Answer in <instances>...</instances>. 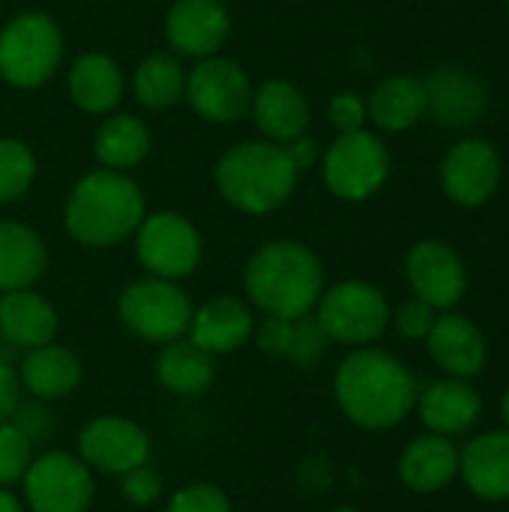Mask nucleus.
I'll list each match as a JSON object with an SVG mask.
<instances>
[{"label": "nucleus", "mask_w": 509, "mask_h": 512, "mask_svg": "<svg viewBox=\"0 0 509 512\" xmlns=\"http://www.w3.org/2000/svg\"><path fill=\"white\" fill-rule=\"evenodd\" d=\"M417 378L387 351L354 348L336 369L333 396L339 411L360 429L384 432L399 426L417 405Z\"/></svg>", "instance_id": "obj_1"}, {"label": "nucleus", "mask_w": 509, "mask_h": 512, "mask_svg": "<svg viewBox=\"0 0 509 512\" xmlns=\"http://www.w3.org/2000/svg\"><path fill=\"white\" fill-rule=\"evenodd\" d=\"M147 216L144 192L126 171L99 168L84 174L66 198V234L90 249H108L132 237Z\"/></svg>", "instance_id": "obj_2"}, {"label": "nucleus", "mask_w": 509, "mask_h": 512, "mask_svg": "<svg viewBox=\"0 0 509 512\" xmlns=\"http://www.w3.org/2000/svg\"><path fill=\"white\" fill-rule=\"evenodd\" d=\"M243 285L252 306L264 315L300 318L315 312L324 294V270L309 246L273 240L249 258Z\"/></svg>", "instance_id": "obj_3"}, {"label": "nucleus", "mask_w": 509, "mask_h": 512, "mask_svg": "<svg viewBox=\"0 0 509 512\" xmlns=\"http://www.w3.org/2000/svg\"><path fill=\"white\" fill-rule=\"evenodd\" d=\"M297 177V165L276 141L237 144L216 162L219 195L249 216H267L285 207L297 189Z\"/></svg>", "instance_id": "obj_4"}, {"label": "nucleus", "mask_w": 509, "mask_h": 512, "mask_svg": "<svg viewBox=\"0 0 509 512\" xmlns=\"http://www.w3.org/2000/svg\"><path fill=\"white\" fill-rule=\"evenodd\" d=\"M63 60V33L51 15L21 12L0 30V78L33 90L45 84Z\"/></svg>", "instance_id": "obj_5"}, {"label": "nucleus", "mask_w": 509, "mask_h": 512, "mask_svg": "<svg viewBox=\"0 0 509 512\" xmlns=\"http://www.w3.org/2000/svg\"><path fill=\"white\" fill-rule=\"evenodd\" d=\"M192 312L195 309L186 291L177 282L156 279V276L129 282L117 300V315L123 327L141 342H153V345H168L174 339H183L189 333Z\"/></svg>", "instance_id": "obj_6"}, {"label": "nucleus", "mask_w": 509, "mask_h": 512, "mask_svg": "<svg viewBox=\"0 0 509 512\" xmlns=\"http://www.w3.org/2000/svg\"><path fill=\"white\" fill-rule=\"evenodd\" d=\"M315 318L330 342L366 348L384 336L390 324V303L375 285L348 279L321 294Z\"/></svg>", "instance_id": "obj_7"}, {"label": "nucleus", "mask_w": 509, "mask_h": 512, "mask_svg": "<svg viewBox=\"0 0 509 512\" xmlns=\"http://www.w3.org/2000/svg\"><path fill=\"white\" fill-rule=\"evenodd\" d=\"M201 234L198 228L171 210H159L141 219L135 231V255L147 276L156 279H186L201 264Z\"/></svg>", "instance_id": "obj_8"}, {"label": "nucleus", "mask_w": 509, "mask_h": 512, "mask_svg": "<svg viewBox=\"0 0 509 512\" xmlns=\"http://www.w3.org/2000/svg\"><path fill=\"white\" fill-rule=\"evenodd\" d=\"M390 174L384 141L366 129L339 135L324 153V183L342 201H366Z\"/></svg>", "instance_id": "obj_9"}, {"label": "nucleus", "mask_w": 509, "mask_h": 512, "mask_svg": "<svg viewBox=\"0 0 509 512\" xmlns=\"http://www.w3.org/2000/svg\"><path fill=\"white\" fill-rule=\"evenodd\" d=\"M21 486L27 512H87L93 507V471L72 453L33 456Z\"/></svg>", "instance_id": "obj_10"}, {"label": "nucleus", "mask_w": 509, "mask_h": 512, "mask_svg": "<svg viewBox=\"0 0 509 512\" xmlns=\"http://www.w3.org/2000/svg\"><path fill=\"white\" fill-rule=\"evenodd\" d=\"M252 84L240 63L228 57H204L186 72V99L195 114L210 123H237L252 105Z\"/></svg>", "instance_id": "obj_11"}, {"label": "nucleus", "mask_w": 509, "mask_h": 512, "mask_svg": "<svg viewBox=\"0 0 509 512\" xmlns=\"http://www.w3.org/2000/svg\"><path fill=\"white\" fill-rule=\"evenodd\" d=\"M78 459L90 471L123 477L150 459V435L129 417H93L78 435Z\"/></svg>", "instance_id": "obj_12"}, {"label": "nucleus", "mask_w": 509, "mask_h": 512, "mask_svg": "<svg viewBox=\"0 0 509 512\" xmlns=\"http://www.w3.org/2000/svg\"><path fill=\"white\" fill-rule=\"evenodd\" d=\"M408 285L414 297L435 312H450L468 291V273L462 258L441 240H420L405 258Z\"/></svg>", "instance_id": "obj_13"}, {"label": "nucleus", "mask_w": 509, "mask_h": 512, "mask_svg": "<svg viewBox=\"0 0 509 512\" xmlns=\"http://www.w3.org/2000/svg\"><path fill=\"white\" fill-rule=\"evenodd\" d=\"M501 183V156L483 138L459 141L441 165V189L459 207L486 204Z\"/></svg>", "instance_id": "obj_14"}, {"label": "nucleus", "mask_w": 509, "mask_h": 512, "mask_svg": "<svg viewBox=\"0 0 509 512\" xmlns=\"http://www.w3.org/2000/svg\"><path fill=\"white\" fill-rule=\"evenodd\" d=\"M231 18L219 0H177L165 15L168 45L183 57H213L228 39Z\"/></svg>", "instance_id": "obj_15"}, {"label": "nucleus", "mask_w": 509, "mask_h": 512, "mask_svg": "<svg viewBox=\"0 0 509 512\" xmlns=\"http://www.w3.org/2000/svg\"><path fill=\"white\" fill-rule=\"evenodd\" d=\"M426 345L435 366L447 372V378H462V381L480 375L489 357L483 330L459 312L438 315L426 336Z\"/></svg>", "instance_id": "obj_16"}, {"label": "nucleus", "mask_w": 509, "mask_h": 512, "mask_svg": "<svg viewBox=\"0 0 509 512\" xmlns=\"http://www.w3.org/2000/svg\"><path fill=\"white\" fill-rule=\"evenodd\" d=\"M426 84V111H432V117L441 126H471L483 117L489 93L486 84L462 66H441L429 75Z\"/></svg>", "instance_id": "obj_17"}, {"label": "nucleus", "mask_w": 509, "mask_h": 512, "mask_svg": "<svg viewBox=\"0 0 509 512\" xmlns=\"http://www.w3.org/2000/svg\"><path fill=\"white\" fill-rule=\"evenodd\" d=\"M252 333H255V318L240 297H213L192 312L186 336L201 351L213 357H225L240 351L252 339Z\"/></svg>", "instance_id": "obj_18"}, {"label": "nucleus", "mask_w": 509, "mask_h": 512, "mask_svg": "<svg viewBox=\"0 0 509 512\" xmlns=\"http://www.w3.org/2000/svg\"><path fill=\"white\" fill-rule=\"evenodd\" d=\"M420 420L429 432L453 438V435H465L480 423L483 414V399L480 393L462 381V378H444L429 384L423 393H417V405Z\"/></svg>", "instance_id": "obj_19"}, {"label": "nucleus", "mask_w": 509, "mask_h": 512, "mask_svg": "<svg viewBox=\"0 0 509 512\" xmlns=\"http://www.w3.org/2000/svg\"><path fill=\"white\" fill-rule=\"evenodd\" d=\"M459 474L480 501H509V429L471 438V444L459 453Z\"/></svg>", "instance_id": "obj_20"}, {"label": "nucleus", "mask_w": 509, "mask_h": 512, "mask_svg": "<svg viewBox=\"0 0 509 512\" xmlns=\"http://www.w3.org/2000/svg\"><path fill=\"white\" fill-rule=\"evenodd\" d=\"M57 327V309L33 288L6 291L0 297V339L6 345L21 351L48 345L54 342Z\"/></svg>", "instance_id": "obj_21"}, {"label": "nucleus", "mask_w": 509, "mask_h": 512, "mask_svg": "<svg viewBox=\"0 0 509 512\" xmlns=\"http://www.w3.org/2000/svg\"><path fill=\"white\" fill-rule=\"evenodd\" d=\"M459 477V450L444 435H420L399 456V480L417 495H435Z\"/></svg>", "instance_id": "obj_22"}, {"label": "nucleus", "mask_w": 509, "mask_h": 512, "mask_svg": "<svg viewBox=\"0 0 509 512\" xmlns=\"http://www.w3.org/2000/svg\"><path fill=\"white\" fill-rule=\"evenodd\" d=\"M252 339L258 348L270 357L288 360L294 366H312L327 354V333L321 330L318 318L300 315V318H276L264 315L261 324H255Z\"/></svg>", "instance_id": "obj_23"}, {"label": "nucleus", "mask_w": 509, "mask_h": 512, "mask_svg": "<svg viewBox=\"0 0 509 512\" xmlns=\"http://www.w3.org/2000/svg\"><path fill=\"white\" fill-rule=\"evenodd\" d=\"M81 378H84L81 360L57 342L30 348L18 366L21 390H27L30 396H36L42 402L66 399L69 393L78 390Z\"/></svg>", "instance_id": "obj_24"}, {"label": "nucleus", "mask_w": 509, "mask_h": 512, "mask_svg": "<svg viewBox=\"0 0 509 512\" xmlns=\"http://www.w3.org/2000/svg\"><path fill=\"white\" fill-rule=\"evenodd\" d=\"M252 120L267 141L288 144L309 126V102L291 81H267L252 93Z\"/></svg>", "instance_id": "obj_25"}, {"label": "nucleus", "mask_w": 509, "mask_h": 512, "mask_svg": "<svg viewBox=\"0 0 509 512\" xmlns=\"http://www.w3.org/2000/svg\"><path fill=\"white\" fill-rule=\"evenodd\" d=\"M69 96L84 114H111L123 96L120 66L102 51L81 54L69 69Z\"/></svg>", "instance_id": "obj_26"}, {"label": "nucleus", "mask_w": 509, "mask_h": 512, "mask_svg": "<svg viewBox=\"0 0 509 512\" xmlns=\"http://www.w3.org/2000/svg\"><path fill=\"white\" fill-rule=\"evenodd\" d=\"M48 267L42 237L21 222H0V294L33 288Z\"/></svg>", "instance_id": "obj_27"}, {"label": "nucleus", "mask_w": 509, "mask_h": 512, "mask_svg": "<svg viewBox=\"0 0 509 512\" xmlns=\"http://www.w3.org/2000/svg\"><path fill=\"white\" fill-rule=\"evenodd\" d=\"M156 378L174 396H201L216 378V357L192 339H174L156 357Z\"/></svg>", "instance_id": "obj_28"}, {"label": "nucleus", "mask_w": 509, "mask_h": 512, "mask_svg": "<svg viewBox=\"0 0 509 512\" xmlns=\"http://www.w3.org/2000/svg\"><path fill=\"white\" fill-rule=\"evenodd\" d=\"M366 111L378 129L405 132L426 111V84L414 75H390L369 93Z\"/></svg>", "instance_id": "obj_29"}, {"label": "nucleus", "mask_w": 509, "mask_h": 512, "mask_svg": "<svg viewBox=\"0 0 509 512\" xmlns=\"http://www.w3.org/2000/svg\"><path fill=\"white\" fill-rule=\"evenodd\" d=\"M93 153L111 171L135 168L150 153V129L135 114H111L96 129Z\"/></svg>", "instance_id": "obj_30"}, {"label": "nucleus", "mask_w": 509, "mask_h": 512, "mask_svg": "<svg viewBox=\"0 0 509 512\" xmlns=\"http://www.w3.org/2000/svg\"><path fill=\"white\" fill-rule=\"evenodd\" d=\"M135 99L150 108V111H165L171 105H177L186 93V69L180 66V60L174 54H150L138 63L135 78Z\"/></svg>", "instance_id": "obj_31"}, {"label": "nucleus", "mask_w": 509, "mask_h": 512, "mask_svg": "<svg viewBox=\"0 0 509 512\" xmlns=\"http://www.w3.org/2000/svg\"><path fill=\"white\" fill-rule=\"evenodd\" d=\"M36 180V156L18 138H0V204L18 201Z\"/></svg>", "instance_id": "obj_32"}, {"label": "nucleus", "mask_w": 509, "mask_h": 512, "mask_svg": "<svg viewBox=\"0 0 509 512\" xmlns=\"http://www.w3.org/2000/svg\"><path fill=\"white\" fill-rule=\"evenodd\" d=\"M33 462V438L12 420L0 423V486L9 489L24 480Z\"/></svg>", "instance_id": "obj_33"}, {"label": "nucleus", "mask_w": 509, "mask_h": 512, "mask_svg": "<svg viewBox=\"0 0 509 512\" xmlns=\"http://www.w3.org/2000/svg\"><path fill=\"white\" fill-rule=\"evenodd\" d=\"M165 512H231V498L216 483H186L171 495Z\"/></svg>", "instance_id": "obj_34"}, {"label": "nucleus", "mask_w": 509, "mask_h": 512, "mask_svg": "<svg viewBox=\"0 0 509 512\" xmlns=\"http://www.w3.org/2000/svg\"><path fill=\"white\" fill-rule=\"evenodd\" d=\"M120 489H123V498L135 507H150L162 498V477L156 468H150L147 462L126 471L120 477Z\"/></svg>", "instance_id": "obj_35"}, {"label": "nucleus", "mask_w": 509, "mask_h": 512, "mask_svg": "<svg viewBox=\"0 0 509 512\" xmlns=\"http://www.w3.org/2000/svg\"><path fill=\"white\" fill-rule=\"evenodd\" d=\"M366 117H369V111H366V99L360 93L342 90V93L333 96V102H330V123L336 126L339 135L360 132Z\"/></svg>", "instance_id": "obj_36"}, {"label": "nucleus", "mask_w": 509, "mask_h": 512, "mask_svg": "<svg viewBox=\"0 0 509 512\" xmlns=\"http://www.w3.org/2000/svg\"><path fill=\"white\" fill-rule=\"evenodd\" d=\"M435 318H438L435 309L414 297V300H408V303L399 306V312H396V330H399V336L417 342V339H426L429 336Z\"/></svg>", "instance_id": "obj_37"}, {"label": "nucleus", "mask_w": 509, "mask_h": 512, "mask_svg": "<svg viewBox=\"0 0 509 512\" xmlns=\"http://www.w3.org/2000/svg\"><path fill=\"white\" fill-rule=\"evenodd\" d=\"M21 405V381L18 372L0 360V423L12 420L15 408Z\"/></svg>", "instance_id": "obj_38"}, {"label": "nucleus", "mask_w": 509, "mask_h": 512, "mask_svg": "<svg viewBox=\"0 0 509 512\" xmlns=\"http://www.w3.org/2000/svg\"><path fill=\"white\" fill-rule=\"evenodd\" d=\"M282 147H285V153L291 156V162L297 165V171L312 168V165L318 162V156H321L318 141H315V138H309L306 132H303V135H297V138H291V141H288V144H282Z\"/></svg>", "instance_id": "obj_39"}, {"label": "nucleus", "mask_w": 509, "mask_h": 512, "mask_svg": "<svg viewBox=\"0 0 509 512\" xmlns=\"http://www.w3.org/2000/svg\"><path fill=\"white\" fill-rule=\"evenodd\" d=\"M0 512H27V507L18 495H12L9 489L0 486Z\"/></svg>", "instance_id": "obj_40"}, {"label": "nucleus", "mask_w": 509, "mask_h": 512, "mask_svg": "<svg viewBox=\"0 0 509 512\" xmlns=\"http://www.w3.org/2000/svg\"><path fill=\"white\" fill-rule=\"evenodd\" d=\"M501 417H504V423H507V429H509V387H507V393L501 396Z\"/></svg>", "instance_id": "obj_41"}, {"label": "nucleus", "mask_w": 509, "mask_h": 512, "mask_svg": "<svg viewBox=\"0 0 509 512\" xmlns=\"http://www.w3.org/2000/svg\"><path fill=\"white\" fill-rule=\"evenodd\" d=\"M330 512H360L357 507H336V510H330Z\"/></svg>", "instance_id": "obj_42"}, {"label": "nucleus", "mask_w": 509, "mask_h": 512, "mask_svg": "<svg viewBox=\"0 0 509 512\" xmlns=\"http://www.w3.org/2000/svg\"><path fill=\"white\" fill-rule=\"evenodd\" d=\"M507 6H509V0H507Z\"/></svg>", "instance_id": "obj_43"}]
</instances>
